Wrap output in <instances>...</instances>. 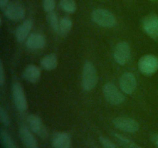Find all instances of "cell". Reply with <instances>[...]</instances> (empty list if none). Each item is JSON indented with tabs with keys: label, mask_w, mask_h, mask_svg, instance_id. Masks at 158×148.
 <instances>
[{
	"label": "cell",
	"mask_w": 158,
	"mask_h": 148,
	"mask_svg": "<svg viewBox=\"0 0 158 148\" xmlns=\"http://www.w3.org/2000/svg\"><path fill=\"white\" fill-rule=\"evenodd\" d=\"M98 83V74L95 66L90 62H86L83 69L82 86L85 91L94 89Z\"/></svg>",
	"instance_id": "6da1fadb"
},
{
	"label": "cell",
	"mask_w": 158,
	"mask_h": 148,
	"mask_svg": "<svg viewBox=\"0 0 158 148\" xmlns=\"http://www.w3.org/2000/svg\"><path fill=\"white\" fill-rule=\"evenodd\" d=\"M92 20L98 26L104 28H112L117 24V19L114 14L104 9H97L91 14Z\"/></svg>",
	"instance_id": "7a4b0ae2"
},
{
	"label": "cell",
	"mask_w": 158,
	"mask_h": 148,
	"mask_svg": "<svg viewBox=\"0 0 158 148\" xmlns=\"http://www.w3.org/2000/svg\"><path fill=\"white\" fill-rule=\"evenodd\" d=\"M103 94L106 101L113 105H120L124 101L125 97L113 83H107L103 87Z\"/></svg>",
	"instance_id": "3957f363"
},
{
	"label": "cell",
	"mask_w": 158,
	"mask_h": 148,
	"mask_svg": "<svg viewBox=\"0 0 158 148\" xmlns=\"http://www.w3.org/2000/svg\"><path fill=\"white\" fill-rule=\"evenodd\" d=\"M138 68L144 75H152L158 69V58L154 55H145L140 59Z\"/></svg>",
	"instance_id": "277c9868"
},
{
	"label": "cell",
	"mask_w": 158,
	"mask_h": 148,
	"mask_svg": "<svg viewBox=\"0 0 158 148\" xmlns=\"http://www.w3.org/2000/svg\"><path fill=\"white\" fill-rule=\"evenodd\" d=\"M12 98L14 104L19 112H24L27 109L28 103L26 94L23 86L19 83H15L12 87Z\"/></svg>",
	"instance_id": "5b68a950"
},
{
	"label": "cell",
	"mask_w": 158,
	"mask_h": 148,
	"mask_svg": "<svg viewBox=\"0 0 158 148\" xmlns=\"http://www.w3.org/2000/svg\"><path fill=\"white\" fill-rule=\"evenodd\" d=\"M113 124L117 129L123 132L135 133L139 130V123L131 117H119L113 120Z\"/></svg>",
	"instance_id": "8992f818"
},
{
	"label": "cell",
	"mask_w": 158,
	"mask_h": 148,
	"mask_svg": "<svg viewBox=\"0 0 158 148\" xmlns=\"http://www.w3.org/2000/svg\"><path fill=\"white\" fill-rule=\"evenodd\" d=\"M4 13L7 18L14 21H19L24 18L26 15V11L24 7L20 2L17 1H12L9 3L7 7L4 9Z\"/></svg>",
	"instance_id": "52a82bcc"
},
{
	"label": "cell",
	"mask_w": 158,
	"mask_h": 148,
	"mask_svg": "<svg viewBox=\"0 0 158 148\" xmlns=\"http://www.w3.org/2000/svg\"><path fill=\"white\" fill-rule=\"evenodd\" d=\"M131 56V47L127 42H120L116 46L114 52V58L119 65H125Z\"/></svg>",
	"instance_id": "ba28073f"
},
{
	"label": "cell",
	"mask_w": 158,
	"mask_h": 148,
	"mask_svg": "<svg viewBox=\"0 0 158 148\" xmlns=\"http://www.w3.org/2000/svg\"><path fill=\"white\" fill-rule=\"evenodd\" d=\"M120 86L121 90L126 94H132L137 88V80L134 73L124 72L120 78Z\"/></svg>",
	"instance_id": "9c48e42d"
},
{
	"label": "cell",
	"mask_w": 158,
	"mask_h": 148,
	"mask_svg": "<svg viewBox=\"0 0 158 148\" xmlns=\"http://www.w3.org/2000/svg\"><path fill=\"white\" fill-rule=\"evenodd\" d=\"M143 29L149 36L153 39L158 38V16L150 15L143 19Z\"/></svg>",
	"instance_id": "30bf717a"
},
{
	"label": "cell",
	"mask_w": 158,
	"mask_h": 148,
	"mask_svg": "<svg viewBox=\"0 0 158 148\" xmlns=\"http://www.w3.org/2000/svg\"><path fill=\"white\" fill-rule=\"evenodd\" d=\"M27 123L29 129L32 131V133H35L42 137L46 135V130L43 125V120L39 116L35 114L29 115L27 117Z\"/></svg>",
	"instance_id": "8fae6325"
},
{
	"label": "cell",
	"mask_w": 158,
	"mask_h": 148,
	"mask_svg": "<svg viewBox=\"0 0 158 148\" xmlns=\"http://www.w3.org/2000/svg\"><path fill=\"white\" fill-rule=\"evenodd\" d=\"M19 135L23 144L26 148H38V143L32 131L26 126H22L19 129Z\"/></svg>",
	"instance_id": "7c38bea8"
},
{
	"label": "cell",
	"mask_w": 158,
	"mask_h": 148,
	"mask_svg": "<svg viewBox=\"0 0 158 148\" xmlns=\"http://www.w3.org/2000/svg\"><path fill=\"white\" fill-rule=\"evenodd\" d=\"M28 49L32 50H38L43 49L46 45L45 36L40 33H32L29 35L26 42Z\"/></svg>",
	"instance_id": "4fadbf2b"
},
{
	"label": "cell",
	"mask_w": 158,
	"mask_h": 148,
	"mask_svg": "<svg viewBox=\"0 0 158 148\" xmlns=\"http://www.w3.org/2000/svg\"><path fill=\"white\" fill-rule=\"evenodd\" d=\"M54 148H69L71 145V137L66 132H57L54 134L52 140Z\"/></svg>",
	"instance_id": "5bb4252c"
},
{
	"label": "cell",
	"mask_w": 158,
	"mask_h": 148,
	"mask_svg": "<svg viewBox=\"0 0 158 148\" xmlns=\"http://www.w3.org/2000/svg\"><path fill=\"white\" fill-rule=\"evenodd\" d=\"M32 20L31 18H27L19 26H18L15 31V39L18 42L24 41L25 39H27L29 35L31 29L32 28Z\"/></svg>",
	"instance_id": "9a60e30c"
},
{
	"label": "cell",
	"mask_w": 158,
	"mask_h": 148,
	"mask_svg": "<svg viewBox=\"0 0 158 148\" xmlns=\"http://www.w3.org/2000/svg\"><path fill=\"white\" fill-rule=\"evenodd\" d=\"M41 71L38 66L35 65H29L23 72V78L29 83H35L40 79Z\"/></svg>",
	"instance_id": "2e32d148"
},
{
	"label": "cell",
	"mask_w": 158,
	"mask_h": 148,
	"mask_svg": "<svg viewBox=\"0 0 158 148\" xmlns=\"http://www.w3.org/2000/svg\"><path fill=\"white\" fill-rule=\"evenodd\" d=\"M112 135L123 148H142L137 143H136L135 142L133 141L128 137L123 136V134H120L117 132H112Z\"/></svg>",
	"instance_id": "e0dca14e"
},
{
	"label": "cell",
	"mask_w": 158,
	"mask_h": 148,
	"mask_svg": "<svg viewBox=\"0 0 158 148\" xmlns=\"http://www.w3.org/2000/svg\"><path fill=\"white\" fill-rule=\"evenodd\" d=\"M41 66L46 70H52L55 69L58 64V60L54 54H49L43 57L40 61Z\"/></svg>",
	"instance_id": "ac0fdd59"
},
{
	"label": "cell",
	"mask_w": 158,
	"mask_h": 148,
	"mask_svg": "<svg viewBox=\"0 0 158 148\" xmlns=\"http://www.w3.org/2000/svg\"><path fill=\"white\" fill-rule=\"evenodd\" d=\"M0 139L3 148H17L11 136L4 129H1L0 131Z\"/></svg>",
	"instance_id": "d6986e66"
},
{
	"label": "cell",
	"mask_w": 158,
	"mask_h": 148,
	"mask_svg": "<svg viewBox=\"0 0 158 148\" xmlns=\"http://www.w3.org/2000/svg\"><path fill=\"white\" fill-rule=\"evenodd\" d=\"M73 27V22L71 18L68 16H64L60 19L59 25V32L63 35L67 34Z\"/></svg>",
	"instance_id": "ffe728a7"
},
{
	"label": "cell",
	"mask_w": 158,
	"mask_h": 148,
	"mask_svg": "<svg viewBox=\"0 0 158 148\" xmlns=\"http://www.w3.org/2000/svg\"><path fill=\"white\" fill-rule=\"evenodd\" d=\"M60 6L66 12L73 13L77 10V3L75 0H61Z\"/></svg>",
	"instance_id": "44dd1931"
},
{
	"label": "cell",
	"mask_w": 158,
	"mask_h": 148,
	"mask_svg": "<svg viewBox=\"0 0 158 148\" xmlns=\"http://www.w3.org/2000/svg\"><path fill=\"white\" fill-rule=\"evenodd\" d=\"M48 21H49V25L51 28L53 29L55 32H59V25H60V19L58 18L56 13L55 12H51L48 13L47 15Z\"/></svg>",
	"instance_id": "7402d4cb"
},
{
	"label": "cell",
	"mask_w": 158,
	"mask_h": 148,
	"mask_svg": "<svg viewBox=\"0 0 158 148\" xmlns=\"http://www.w3.org/2000/svg\"><path fill=\"white\" fill-rule=\"evenodd\" d=\"M99 140H100V143H101L102 146L104 148H120L114 142H112L110 140L103 137V136H100L99 137Z\"/></svg>",
	"instance_id": "603a6c76"
},
{
	"label": "cell",
	"mask_w": 158,
	"mask_h": 148,
	"mask_svg": "<svg viewBox=\"0 0 158 148\" xmlns=\"http://www.w3.org/2000/svg\"><path fill=\"white\" fill-rule=\"evenodd\" d=\"M0 121L6 126H9V123H10V120H9V117L8 116L7 112L2 106H0Z\"/></svg>",
	"instance_id": "cb8c5ba5"
},
{
	"label": "cell",
	"mask_w": 158,
	"mask_h": 148,
	"mask_svg": "<svg viewBox=\"0 0 158 148\" xmlns=\"http://www.w3.org/2000/svg\"><path fill=\"white\" fill-rule=\"evenodd\" d=\"M43 9L46 12H53L56 7L55 0H43Z\"/></svg>",
	"instance_id": "d4e9b609"
},
{
	"label": "cell",
	"mask_w": 158,
	"mask_h": 148,
	"mask_svg": "<svg viewBox=\"0 0 158 148\" xmlns=\"http://www.w3.org/2000/svg\"><path fill=\"white\" fill-rule=\"evenodd\" d=\"M5 70H4V66H3L2 61H0V86H3L5 83Z\"/></svg>",
	"instance_id": "484cf974"
},
{
	"label": "cell",
	"mask_w": 158,
	"mask_h": 148,
	"mask_svg": "<svg viewBox=\"0 0 158 148\" xmlns=\"http://www.w3.org/2000/svg\"><path fill=\"white\" fill-rule=\"evenodd\" d=\"M10 2L9 0H0V9L2 10H4L7 6L9 5V3Z\"/></svg>",
	"instance_id": "4316f807"
},
{
	"label": "cell",
	"mask_w": 158,
	"mask_h": 148,
	"mask_svg": "<svg viewBox=\"0 0 158 148\" xmlns=\"http://www.w3.org/2000/svg\"><path fill=\"white\" fill-rule=\"evenodd\" d=\"M152 140L154 142V143L155 144V146L158 148V133L157 134H154L152 136Z\"/></svg>",
	"instance_id": "83f0119b"
},
{
	"label": "cell",
	"mask_w": 158,
	"mask_h": 148,
	"mask_svg": "<svg viewBox=\"0 0 158 148\" xmlns=\"http://www.w3.org/2000/svg\"><path fill=\"white\" fill-rule=\"evenodd\" d=\"M150 1H155V0H150Z\"/></svg>",
	"instance_id": "f1b7e54d"
}]
</instances>
